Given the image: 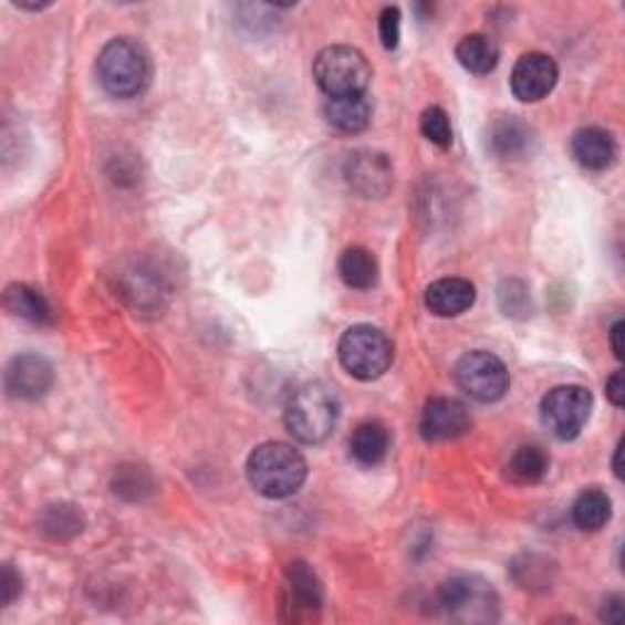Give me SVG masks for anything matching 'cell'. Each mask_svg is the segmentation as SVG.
Instances as JSON below:
<instances>
[{
  "mask_svg": "<svg viewBox=\"0 0 625 625\" xmlns=\"http://www.w3.org/2000/svg\"><path fill=\"white\" fill-rule=\"evenodd\" d=\"M337 269L342 281H345L350 289L357 291L372 289L376 279H379V264H376L374 254L364 250V247H350V250L342 252Z\"/></svg>",
  "mask_w": 625,
  "mask_h": 625,
  "instance_id": "obj_21",
  "label": "cell"
},
{
  "mask_svg": "<svg viewBox=\"0 0 625 625\" xmlns=\"http://www.w3.org/2000/svg\"><path fill=\"white\" fill-rule=\"evenodd\" d=\"M113 487L115 493H121V497L129 501H139L143 499V493L152 491V479L143 467H123L117 469Z\"/></svg>",
  "mask_w": 625,
  "mask_h": 625,
  "instance_id": "obj_28",
  "label": "cell"
},
{
  "mask_svg": "<svg viewBox=\"0 0 625 625\" xmlns=\"http://www.w3.org/2000/svg\"><path fill=\"white\" fill-rule=\"evenodd\" d=\"M459 64H462L467 72L483 76L491 74L499 64V46L487 34H467V38L459 40L455 50Z\"/></svg>",
  "mask_w": 625,
  "mask_h": 625,
  "instance_id": "obj_20",
  "label": "cell"
},
{
  "mask_svg": "<svg viewBox=\"0 0 625 625\" xmlns=\"http://www.w3.org/2000/svg\"><path fill=\"white\" fill-rule=\"evenodd\" d=\"M606 396L616 408H623L625 392H623V372H613L611 379L606 382Z\"/></svg>",
  "mask_w": 625,
  "mask_h": 625,
  "instance_id": "obj_33",
  "label": "cell"
},
{
  "mask_svg": "<svg viewBox=\"0 0 625 625\" xmlns=\"http://www.w3.org/2000/svg\"><path fill=\"white\" fill-rule=\"evenodd\" d=\"M455 382L462 392L479 404H497L511 386L506 364L491 352L475 350L457 362Z\"/></svg>",
  "mask_w": 625,
  "mask_h": 625,
  "instance_id": "obj_8",
  "label": "cell"
},
{
  "mask_svg": "<svg viewBox=\"0 0 625 625\" xmlns=\"http://www.w3.org/2000/svg\"><path fill=\"white\" fill-rule=\"evenodd\" d=\"M623 330H625V325H623V321H616L611 325V330H608V337H611V350H613V355H616V360H623Z\"/></svg>",
  "mask_w": 625,
  "mask_h": 625,
  "instance_id": "obj_34",
  "label": "cell"
},
{
  "mask_svg": "<svg viewBox=\"0 0 625 625\" xmlns=\"http://www.w3.org/2000/svg\"><path fill=\"white\" fill-rule=\"evenodd\" d=\"M388 450H392V435L379 420H364L355 428L350 438V455L362 467L382 465Z\"/></svg>",
  "mask_w": 625,
  "mask_h": 625,
  "instance_id": "obj_17",
  "label": "cell"
},
{
  "mask_svg": "<svg viewBox=\"0 0 625 625\" xmlns=\"http://www.w3.org/2000/svg\"><path fill=\"white\" fill-rule=\"evenodd\" d=\"M379 38L384 50H396L400 40V10L396 6H388L379 15Z\"/></svg>",
  "mask_w": 625,
  "mask_h": 625,
  "instance_id": "obj_30",
  "label": "cell"
},
{
  "mask_svg": "<svg viewBox=\"0 0 625 625\" xmlns=\"http://www.w3.org/2000/svg\"><path fill=\"white\" fill-rule=\"evenodd\" d=\"M420 133L426 135L433 145L447 149L452 145V125L450 117L440 108V105H430L420 115Z\"/></svg>",
  "mask_w": 625,
  "mask_h": 625,
  "instance_id": "obj_27",
  "label": "cell"
},
{
  "mask_svg": "<svg viewBox=\"0 0 625 625\" xmlns=\"http://www.w3.org/2000/svg\"><path fill=\"white\" fill-rule=\"evenodd\" d=\"M3 305L8 313L22 317L32 325H52L54 311L50 301L44 299V293L32 289L30 284H10L3 293Z\"/></svg>",
  "mask_w": 625,
  "mask_h": 625,
  "instance_id": "obj_19",
  "label": "cell"
},
{
  "mask_svg": "<svg viewBox=\"0 0 625 625\" xmlns=\"http://www.w3.org/2000/svg\"><path fill=\"white\" fill-rule=\"evenodd\" d=\"M84 513H81L74 503L46 506L40 518L42 533L52 540H72L84 530Z\"/></svg>",
  "mask_w": 625,
  "mask_h": 625,
  "instance_id": "obj_23",
  "label": "cell"
},
{
  "mask_svg": "<svg viewBox=\"0 0 625 625\" xmlns=\"http://www.w3.org/2000/svg\"><path fill=\"white\" fill-rule=\"evenodd\" d=\"M313 76L330 98L337 96H355V93H367L372 66L355 46L335 44L315 56Z\"/></svg>",
  "mask_w": 625,
  "mask_h": 625,
  "instance_id": "obj_6",
  "label": "cell"
},
{
  "mask_svg": "<svg viewBox=\"0 0 625 625\" xmlns=\"http://www.w3.org/2000/svg\"><path fill=\"white\" fill-rule=\"evenodd\" d=\"M345 179L362 198H384L394 186V167L382 152L360 149L345 164Z\"/></svg>",
  "mask_w": 625,
  "mask_h": 625,
  "instance_id": "obj_11",
  "label": "cell"
},
{
  "mask_svg": "<svg viewBox=\"0 0 625 625\" xmlns=\"http://www.w3.org/2000/svg\"><path fill=\"white\" fill-rule=\"evenodd\" d=\"M548 469H550V457L545 455V450H540L535 445L518 447L513 457L509 459V477L515 483H523V487H530V483L545 479Z\"/></svg>",
  "mask_w": 625,
  "mask_h": 625,
  "instance_id": "obj_24",
  "label": "cell"
},
{
  "mask_svg": "<svg viewBox=\"0 0 625 625\" xmlns=\"http://www.w3.org/2000/svg\"><path fill=\"white\" fill-rule=\"evenodd\" d=\"M123 291V296L135 311H157L164 296L159 279L152 277V271H129Z\"/></svg>",
  "mask_w": 625,
  "mask_h": 625,
  "instance_id": "obj_26",
  "label": "cell"
},
{
  "mask_svg": "<svg viewBox=\"0 0 625 625\" xmlns=\"http://www.w3.org/2000/svg\"><path fill=\"white\" fill-rule=\"evenodd\" d=\"M340 418L335 388L325 382H309L291 394L284 423L287 430L303 445H317L333 435Z\"/></svg>",
  "mask_w": 625,
  "mask_h": 625,
  "instance_id": "obj_2",
  "label": "cell"
},
{
  "mask_svg": "<svg viewBox=\"0 0 625 625\" xmlns=\"http://www.w3.org/2000/svg\"><path fill=\"white\" fill-rule=\"evenodd\" d=\"M533 129L521 117H497L487 129V149L499 159H518L533 147Z\"/></svg>",
  "mask_w": 625,
  "mask_h": 625,
  "instance_id": "obj_15",
  "label": "cell"
},
{
  "mask_svg": "<svg viewBox=\"0 0 625 625\" xmlns=\"http://www.w3.org/2000/svg\"><path fill=\"white\" fill-rule=\"evenodd\" d=\"M560 69L554 59L542 52H530L518 59L511 72V91L518 101L538 103L558 86Z\"/></svg>",
  "mask_w": 625,
  "mask_h": 625,
  "instance_id": "obj_10",
  "label": "cell"
},
{
  "mask_svg": "<svg viewBox=\"0 0 625 625\" xmlns=\"http://www.w3.org/2000/svg\"><path fill=\"white\" fill-rule=\"evenodd\" d=\"M621 455H623V440L616 445V457H613V475L623 479V467H621Z\"/></svg>",
  "mask_w": 625,
  "mask_h": 625,
  "instance_id": "obj_35",
  "label": "cell"
},
{
  "mask_svg": "<svg viewBox=\"0 0 625 625\" xmlns=\"http://www.w3.org/2000/svg\"><path fill=\"white\" fill-rule=\"evenodd\" d=\"M623 616H625V601H623V596H618V594L608 596L604 601V608H601V621L613 623V625H621Z\"/></svg>",
  "mask_w": 625,
  "mask_h": 625,
  "instance_id": "obj_32",
  "label": "cell"
},
{
  "mask_svg": "<svg viewBox=\"0 0 625 625\" xmlns=\"http://www.w3.org/2000/svg\"><path fill=\"white\" fill-rule=\"evenodd\" d=\"M572 155L588 171H604L616 162V139L601 127H582L572 137Z\"/></svg>",
  "mask_w": 625,
  "mask_h": 625,
  "instance_id": "obj_16",
  "label": "cell"
},
{
  "mask_svg": "<svg viewBox=\"0 0 625 625\" xmlns=\"http://www.w3.org/2000/svg\"><path fill=\"white\" fill-rule=\"evenodd\" d=\"M501 309L506 311V315H518L525 313L528 309V289L521 284V281H506L501 293H499Z\"/></svg>",
  "mask_w": 625,
  "mask_h": 625,
  "instance_id": "obj_29",
  "label": "cell"
},
{
  "mask_svg": "<svg viewBox=\"0 0 625 625\" xmlns=\"http://www.w3.org/2000/svg\"><path fill=\"white\" fill-rule=\"evenodd\" d=\"M101 86L113 98H135L152 81V59L137 40L117 38L103 46L96 62Z\"/></svg>",
  "mask_w": 625,
  "mask_h": 625,
  "instance_id": "obj_3",
  "label": "cell"
},
{
  "mask_svg": "<svg viewBox=\"0 0 625 625\" xmlns=\"http://www.w3.org/2000/svg\"><path fill=\"white\" fill-rule=\"evenodd\" d=\"M513 582L525 592H548L554 576V564L540 554H523L511 564Z\"/></svg>",
  "mask_w": 625,
  "mask_h": 625,
  "instance_id": "obj_25",
  "label": "cell"
},
{
  "mask_svg": "<svg viewBox=\"0 0 625 625\" xmlns=\"http://www.w3.org/2000/svg\"><path fill=\"white\" fill-rule=\"evenodd\" d=\"M327 123L337 127L340 133L357 135L367 129L372 123V103L367 93H355V96H337L325 103Z\"/></svg>",
  "mask_w": 625,
  "mask_h": 625,
  "instance_id": "obj_18",
  "label": "cell"
},
{
  "mask_svg": "<svg viewBox=\"0 0 625 625\" xmlns=\"http://www.w3.org/2000/svg\"><path fill=\"white\" fill-rule=\"evenodd\" d=\"M435 604L452 623L491 625L499 621L497 588L477 574H459L447 580L435 594Z\"/></svg>",
  "mask_w": 625,
  "mask_h": 625,
  "instance_id": "obj_4",
  "label": "cell"
},
{
  "mask_svg": "<svg viewBox=\"0 0 625 625\" xmlns=\"http://www.w3.org/2000/svg\"><path fill=\"white\" fill-rule=\"evenodd\" d=\"M471 428V416L462 400L450 396L430 398L420 416V435L428 442L457 440Z\"/></svg>",
  "mask_w": 625,
  "mask_h": 625,
  "instance_id": "obj_13",
  "label": "cell"
},
{
  "mask_svg": "<svg viewBox=\"0 0 625 625\" xmlns=\"http://www.w3.org/2000/svg\"><path fill=\"white\" fill-rule=\"evenodd\" d=\"M305 477H309V465L296 447L287 442L259 445L247 459V479L252 489L267 499L293 497L303 487Z\"/></svg>",
  "mask_w": 625,
  "mask_h": 625,
  "instance_id": "obj_1",
  "label": "cell"
},
{
  "mask_svg": "<svg viewBox=\"0 0 625 625\" xmlns=\"http://www.w3.org/2000/svg\"><path fill=\"white\" fill-rule=\"evenodd\" d=\"M340 364L360 382H374L388 372L394 362L392 340L374 325H352L337 345Z\"/></svg>",
  "mask_w": 625,
  "mask_h": 625,
  "instance_id": "obj_5",
  "label": "cell"
},
{
  "mask_svg": "<svg viewBox=\"0 0 625 625\" xmlns=\"http://www.w3.org/2000/svg\"><path fill=\"white\" fill-rule=\"evenodd\" d=\"M572 521L584 533H596L611 521V499L601 489H586L572 506Z\"/></svg>",
  "mask_w": 625,
  "mask_h": 625,
  "instance_id": "obj_22",
  "label": "cell"
},
{
  "mask_svg": "<svg viewBox=\"0 0 625 625\" xmlns=\"http://www.w3.org/2000/svg\"><path fill=\"white\" fill-rule=\"evenodd\" d=\"M54 384V367L42 355H18L6 367V392L18 400H38Z\"/></svg>",
  "mask_w": 625,
  "mask_h": 625,
  "instance_id": "obj_12",
  "label": "cell"
},
{
  "mask_svg": "<svg viewBox=\"0 0 625 625\" xmlns=\"http://www.w3.org/2000/svg\"><path fill=\"white\" fill-rule=\"evenodd\" d=\"M0 584H3V606H10L22 592V576L15 572L13 564H3Z\"/></svg>",
  "mask_w": 625,
  "mask_h": 625,
  "instance_id": "obj_31",
  "label": "cell"
},
{
  "mask_svg": "<svg viewBox=\"0 0 625 625\" xmlns=\"http://www.w3.org/2000/svg\"><path fill=\"white\" fill-rule=\"evenodd\" d=\"M477 301V289L469 279L447 277L438 279L426 289V305L438 317H457L467 313Z\"/></svg>",
  "mask_w": 625,
  "mask_h": 625,
  "instance_id": "obj_14",
  "label": "cell"
},
{
  "mask_svg": "<svg viewBox=\"0 0 625 625\" xmlns=\"http://www.w3.org/2000/svg\"><path fill=\"white\" fill-rule=\"evenodd\" d=\"M323 608V584L309 562L296 560L289 564L284 592H281V616L291 623L317 618Z\"/></svg>",
  "mask_w": 625,
  "mask_h": 625,
  "instance_id": "obj_9",
  "label": "cell"
},
{
  "mask_svg": "<svg viewBox=\"0 0 625 625\" xmlns=\"http://www.w3.org/2000/svg\"><path fill=\"white\" fill-rule=\"evenodd\" d=\"M594 398L588 388L580 384L554 386L545 394L540 404V418L558 440H574L580 438L584 426L592 418Z\"/></svg>",
  "mask_w": 625,
  "mask_h": 625,
  "instance_id": "obj_7",
  "label": "cell"
}]
</instances>
